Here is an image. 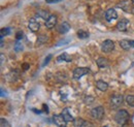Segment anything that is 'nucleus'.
<instances>
[{
  "label": "nucleus",
  "mask_w": 134,
  "mask_h": 127,
  "mask_svg": "<svg viewBox=\"0 0 134 127\" xmlns=\"http://www.w3.org/2000/svg\"><path fill=\"white\" fill-rule=\"evenodd\" d=\"M115 119H116V122L119 125L123 126V125H125L127 123V121L129 119V114H128V112L125 111V110H121V111H119L116 114Z\"/></svg>",
  "instance_id": "nucleus-1"
},
{
  "label": "nucleus",
  "mask_w": 134,
  "mask_h": 127,
  "mask_svg": "<svg viewBox=\"0 0 134 127\" xmlns=\"http://www.w3.org/2000/svg\"><path fill=\"white\" fill-rule=\"evenodd\" d=\"M118 6H120V7H121L124 12H126V13L134 14V6L132 5L131 1H129V0H122V1L118 4Z\"/></svg>",
  "instance_id": "nucleus-2"
},
{
  "label": "nucleus",
  "mask_w": 134,
  "mask_h": 127,
  "mask_svg": "<svg viewBox=\"0 0 134 127\" xmlns=\"http://www.w3.org/2000/svg\"><path fill=\"white\" fill-rule=\"evenodd\" d=\"M90 72V69L87 67H77L73 70V78L75 80H80L82 77L88 75Z\"/></svg>",
  "instance_id": "nucleus-3"
},
{
  "label": "nucleus",
  "mask_w": 134,
  "mask_h": 127,
  "mask_svg": "<svg viewBox=\"0 0 134 127\" xmlns=\"http://www.w3.org/2000/svg\"><path fill=\"white\" fill-rule=\"evenodd\" d=\"M124 101V97L120 94H116L110 98V107L111 109H118Z\"/></svg>",
  "instance_id": "nucleus-4"
},
{
  "label": "nucleus",
  "mask_w": 134,
  "mask_h": 127,
  "mask_svg": "<svg viewBox=\"0 0 134 127\" xmlns=\"http://www.w3.org/2000/svg\"><path fill=\"white\" fill-rule=\"evenodd\" d=\"M104 109L102 107H97V108H94L92 111H91V116L96 119V120H101L103 117H104Z\"/></svg>",
  "instance_id": "nucleus-5"
},
{
  "label": "nucleus",
  "mask_w": 134,
  "mask_h": 127,
  "mask_svg": "<svg viewBox=\"0 0 134 127\" xmlns=\"http://www.w3.org/2000/svg\"><path fill=\"white\" fill-rule=\"evenodd\" d=\"M114 49H115V44H114V41L110 40V39L104 40V41L102 43V45H101V50H102L104 53H109V52H111Z\"/></svg>",
  "instance_id": "nucleus-6"
},
{
  "label": "nucleus",
  "mask_w": 134,
  "mask_h": 127,
  "mask_svg": "<svg viewBox=\"0 0 134 127\" xmlns=\"http://www.w3.org/2000/svg\"><path fill=\"white\" fill-rule=\"evenodd\" d=\"M53 121L54 123L59 127H66V120L64 119V117L61 115H55L53 117Z\"/></svg>",
  "instance_id": "nucleus-7"
},
{
  "label": "nucleus",
  "mask_w": 134,
  "mask_h": 127,
  "mask_svg": "<svg viewBox=\"0 0 134 127\" xmlns=\"http://www.w3.org/2000/svg\"><path fill=\"white\" fill-rule=\"evenodd\" d=\"M73 124H74V127H93V125L90 122L86 121L84 119H81V118L74 119Z\"/></svg>",
  "instance_id": "nucleus-8"
},
{
  "label": "nucleus",
  "mask_w": 134,
  "mask_h": 127,
  "mask_svg": "<svg viewBox=\"0 0 134 127\" xmlns=\"http://www.w3.org/2000/svg\"><path fill=\"white\" fill-rule=\"evenodd\" d=\"M117 18H118V14L115 8H109L108 10H106V13H105V19H106V21L110 22L113 20H116Z\"/></svg>",
  "instance_id": "nucleus-9"
},
{
  "label": "nucleus",
  "mask_w": 134,
  "mask_h": 127,
  "mask_svg": "<svg viewBox=\"0 0 134 127\" xmlns=\"http://www.w3.org/2000/svg\"><path fill=\"white\" fill-rule=\"evenodd\" d=\"M28 27H29V29H30L31 31L37 32L38 30H39L40 24H39V22H37L34 18H32V19L29 20V25H28Z\"/></svg>",
  "instance_id": "nucleus-10"
},
{
  "label": "nucleus",
  "mask_w": 134,
  "mask_h": 127,
  "mask_svg": "<svg viewBox=\"0 0 134 127\" xmlns=\"http://www.w3.org/2000/svg\"><path fill=\"white\" fill-rule=\"evenodd\" d=\"M56 24H57V17L55 15H51L50 18L46 21V27L48 29H53Z\"/></svg>",
  "instance_id": "nucleus-11"
},
{
  "label": "nucleus",
  "mask_w": 134,
  "mask_h": 127,
  "mask_svg": "<svg viewBox=\"0 0 134 127\" xmlns=\"http://www.w3.org/2000/svg\"><path fill=\"white\" fill-rule=\"evenodd\" d=\"M129 26V21L127 19H122L117 25V28L120 31H126Z\"/></svg>",
  "instance_id": "nucleus-12"
},
{
  "label": "nucleus",
  "mask_w": 134,
  "mask_h": 127,
  "mask_svg": "<svg viewBox=\"0 0 134 127\" xmlns=\"http://www.w3.org/2000/svg\"><path fill=\"white\" fill-rule=\"evenodd\" d=\"M96 88L98 89V90H100V91H106L107 90V88H108V84L106 83V82H104V81H97L96 82Z\"/></svg>",
  "instance_id": "nucleus-13"
},
{
  "label": "nucleus",
  "mask_w": 134,
  "mask_h": 127,
  "mask_svg": "<svg viewBox=\"0 0 134 127\" xmlns=\"http://www.w3.org/2000/svg\"><path fill=\"white\" fill-rule=\"evenodd\" d=\"M18 78H19V72H18L17 70H14V71H12V72L7 73V76H6V78H5V79L7 80L8 82L13 83V82H15Z\"/></svg>",
  "instance_id": "nucleus-14"
},
{
  "label": "nucleus",
  "mask_w": 134,
  "mask_h": 127,
  "mask_svg": "<svg viewBox=\"0 0 134 127\" xmlns=\"http://www.w3.org/2000/svg\"><path fill=\"white\" fill-rule=\"evenodd\" d=\"M69 29H70L69 24H68L67 22H63V23L59 26L58 31H59V33H61V34H64V33H66V32L69 31Z\"/></svg>",
  "instance_id": "nucleus-15"
},
{
  "label": "nucleus",
  "mask_w": 134,
  "mask_h": 127,
  "mask_svg": "<svg viewBox=\"0 0 134 127\" xmlns=\"http://www.w3.org/2000/svg\"><path fill=\"white\" fill-rule=\"evenodd\" d=\"M62 116L64 117V119L66 120V122H70V121H74V119H73V117H72V115L69 113V110L68 109H64L63 111H62Z\"/></svg>",
  "instance_id": "nucleus-16"
},
{
  "label": "nucleus",
  "mask_w": 134,
  "mask_h": 127,
  "mask_svg": "<svg viewBox=\"0 0 134 127\" xmlns=\"http://www.w3.org/2000/svg\"><path fill=\"white\" fill-rule=\"evenodd\" d=\"M71 60H72V58H71V56H69L68 54L66 53H63V54H61L58 58H57V61L58 62H60V61H66V62H71Z\"/></svg>",
  "instance_id": "nucleus-17"
},
{
  "label": "nucleus",
  "mask_w": 134,
  "mask_h": 127,
  "mask_svg": "<svg viewBox=\"0 0 134 127\" xmlns=\"http://www.w3.org/2000/svg\"><path fill=\"white\" fill-rule=\"evenodd\" d=\"M96 62H97L98 66H99L100 68H105V67H107V66H108V61H107L105 58H103V57L98 58Z\"/></svg>",
  "instance_id": "nucleus-18"
},
{
  "label": "nucleus",
  "mask_w": 134,
  "mask_h": 127,
  "mask_svg": "<svg viewBox=\"0 0 134 127\" xmlns=\"http://www.w3.org/2000/svg\"><path fill=\"white\" fill-rule=\"evenodd\" d=\"M36 16L40 17L41 19H43V20H48L49 18H50V14H49V12L48 10H42V9H39L38 12H37V14H36Z\"/></svg>",
  "instance_id": "nucleus-19"
},
{
  "label": "nucleus",
  "mask_w": 134,
  "mask_h": 127,
  "mask_svg": "<svg viewBox=\"0 0 134 127\" xmlns=\"http://www.w3.org/2000/svg\"><path fill=\"white\" fill-rule=\"evenodd\" d=\"M120 46L123 50H129L130 48H132L131 45H130V40H121Z\"/></svg>",
  "instance_id": "nucleus-20"
},
{
  "label": "nucleus",
  "mask_w": 134,
  "mask_h": 127,
  "mask_svg": "<svg viewBox=\"0 0 134 127\" xmlns=\"http://www.w3.org/2000/svg\"><path fill=\"white\" fill-rule=\"evenodd\" d=\"M126 101L129 105L134 107V95H128L126 97Z\"/></svg>",
  "instance_id": "nucleus-21"
},
{
  "label": "nucleus",
  "mask_w": 134,
  "mask_h": 127,
  "mask_svg": "<svg viewBox=\"0 0 134 127\" xmlns=\"http://www.w3.org/2000/svg\"><path fill=\"white\" fill-rule=\"evenodd\" d=\"M77 36L80 37V38H87L88 36H89V33L88 32L84 31V30H80V31L77 32Z\"/></svg>",
  "instance_id": "nucleus-22"
},
{
  "label": "nucleus",
  "mask_w": 134,
  "mask_h": 127,
  "mask_svg": "<svg viewBox=\"0 0 134 127\" xmlns=\"http://www.w3.org/2000/svg\"><path fill=\"white\" fill-rule=\"evenodd\" d=\"M47 40H48V37H47L46 35H41V36H39V37H38V39H37V45L44 44Z\"/></svg>",
  "instance_id": "nucleus-23"
},
{
  "label": "nucleus",
  "mask_w": 134,
  "mask_h": 127,
  "mask_svg": "<svg viewBox=\"0 0 134 127\" xmlns=\"http://www.w3.org/2000/svg\"><path fill=\"white\" fill-rule=\"evenodd\" d=\"M93 101H94V97H92V96H86L85 97V102L87 104H91Z\"/></svg>",
  "instance_id": "nucleus-24"
},
{
  "label": "nucleus",
  "mask_w": 134,
  "mask_h": 127,
  "mask_svg": "<svg viewBox=\"0 0 134 127\" xmlns=\"http://www.w3.org/2000/svg\"><path fill=\"white\" fill-rule=\"evenodd\" d=\"M22 49H23V46H22L21 41H19V40H18L17 43H16V45H15V50H16L17 52H19V51H21Z\"/></svg>",
  "instance_id": "nucleus-25"
},
{
  "label": "nucleus",
  "mask_w": 134,
  "mask_h": 127,
  "mask_svg": "<svg viewBox=\"0 0 134 127\" xmlns=\"http://www.w3.org/2000/svg\"><path fill=\"white\" fill-rule=\"evenodd\" d=\"M68 43H69V38H66V39H64V40H60V43H57L56 46L59 47V46H62V45H66Z\"/></svg>",
  "instance_id": "nucleus-26"
},
{
  "label": "nucleus",
  "mask_w": 134,
  "mask_h": 127,
  "mask_svg": "<svg viewBox=\"0 0 134 127\" xmlns=\"http://www.w3.org/2000/svg\"><path fill=\"white\" fill-rule=\"evenodd\" d=\"M6 34H9V28H3L1 30V36H4Z\"/></svg>",
  "instance_id": "nucleus-27"
},
{
  "label": "nucleus",
  "mask_w": 134,
  "mask_h": 127,
  "mask_svg": "<svg viewBox=\"0 0 134 127\" xmlns=\"http://www.w3.org/2000/svg\"><path fill=\"white\" fill-rule=\"evenodd\" d=\"M22 37H23V32H18L17 33V36H16V38H17V40H20V39H22Z\"/></svg>",
  "instance_id": "nucleus-28"
},
{
  "label": "nucleus",
  "mask_w": 134,
  "mask_h": 127,
  "mask_svg": "<svg viewBox=\"0 0 134 127\" xmlns=\"http://www.w3.org/2000/svg\"><path fill=\"white\" fill-rule=\"evenodd\" d=\"M51 57H52V55H49V56L46 58V60H44V62H43V64H42V66H46V64L49 63V61L51 60Z\"/></svg>",
  "instance_id": "nucleus-29"
},
{
  "label": "nucleus",
  "mask_w": 134,
  "mask_h": 127,
  "mask_svg": "<svg viewBox=\"0 0 134 127\" xmlns=\"http://www.w3.org/2000/svg\"><path fill=\"white\" fill-rule=\"evenodd\" d=\"M1 123H2V124H1V127H4V125H5L6 127L8 126V124H7V121H5L4 119H1Z\"/></svg>",
  "instance_id": "nucleus-30"
},
{
  "label": "nucleus",
  "mask_w": 134,
  "mask_h": 127,
  "mask_svg": "<svg viewBox=\"0 0 134 127\" xmlns=\"http://www.w3.org/2000/svg\"><path fill=\"white\" fill-rule=\"evenodd\" d=\"M47 3H57V2H60L61 0H46Z\"/></svg>",
  "instance_id": "nucleus-31"
},
{
  "label": "nucleus",
  "mask_w": 134,
  "mask_h": 127,
  "mask_svg": "<svg viewBox=\"0 0 134 127\" xmlns=\"http://www.w3.org/2000/svg\"><path fill=\"white\" fill-rule=\"evenodd\" d=\"M28 68H29V64H28V63L23 64V69H24V70H27Z\"/></svg>",
  "instance_id": "nucleus-32"
},
{
  "label": "nucleus",
  "mask_w": 134,
  "mask_h": 127,
  "mask_svg": "<svg viewBox=\"0 0 134 127\" xmlns=\"http://www.w3.org/2000/svg\"><path fill=\"white\" fill-rule=\"evenodd\" d=\"M3 64H4V55L1 54V65H3Z\"/></svg>",
  "instance_id": "nucleus-33"
},
{
  "label": "nucleus",
  "mask_w": 134,
  "mask_h": 127,
  "mask_svg": "<svg viewBox=\"0 0 134 127\" xmlns=\"http://www.w3.org/2000/svg\"><path fill=\"white\" fill-rule=\"evenodd\" d=\"M130 45L132 48H134V40H130Z\"/></svg>",
  "instance_id": "nucleus-34"
},
{
  "label": "nucleus",
  "mask_w": 134,
  "mask_h": 127,
  "mask_svg": "<svg viewBox=\"0 0 134 127\" xmlns=\"http://www.w3.org/2000/svg\"><path fill=\"white\" fill-rule=\"evenodd\" d=\"M43 108H44V111L47 112V113L49 112V110H48V107H47V105H43Z\"/></svg>",
  "instance_id": "nucleus-35"
},
{
  "label": "nucleus",
  "mask_w": 134,
  "mask_h": 127,
  "mask_svg": "<svg viewBox=\"0 0 134 127\" xmlns=\"http://www.w3.org/2000/svg\"><path fill=\"white\" fill-rule=\"evenodd\" d=\"M132 2H134V0H132Z\"/></svg>",
  "instance_id": "nucleus-36"
},
{
  "label": "nucleus",
  "mask_w": 134,
  "mask_h": 127,
  "mask_svg": "<svg viewBox=\"0 0 134 127\" xmlns=\"http://www.w3.org/2000/svg\"><path fill=\"white\" fill-rule=\"evenodd\" d=\"M104 127H106V126H104Z\"/></svg>",
  "instance_id": "nucleus-37"
}]
</instances>
